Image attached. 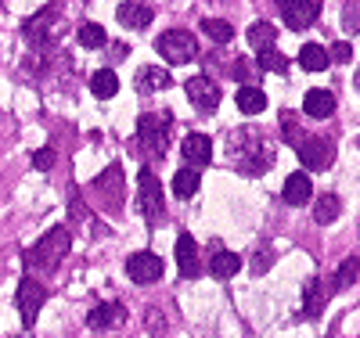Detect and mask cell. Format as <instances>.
Instances as JSON below:
<instances>
[{
    "instance_id": "1",
    "label": "cell",
    "mask_w": 360,
    "mask_h": 338,
    "mask_svg": "<svg viewBox=\"0 0 360 338\" xmlns=\"http://www.w3.org/2000/svg\"><path fill=\"white\" fill-rule=\"evenodd\" d=\"M227 162L245 176H263L274 166V141L263 130L238 126L227 134Z\"/></svg>"
},
{
    "instance_id": "2",
    "label": "cell",
    "mask_w": 360,
    "mask_h": 338,
    "mask_svg": "<svg viewBox=\"0 0 360 338\" xmlns=\"http://www.w3.org/2000/svg\"><path fill=\"white\" fill-rule=\"evenodd\" d=\"M72 252V234L65 227H51L33 249L25 252V266L29 270H40V273H54L58 266L65 263V256Z\"/></svg>"
},
{
    "instance_id": "3",
    "label": "cell",
    "mask_w": 360,
    "mask_h": 338,
    "mask_svg": "<svg viewBox=\"0 0 360 338\" xmlns=\"http://www.w3.org/2000/svg\"><path fill=\"white\" fill-rule=\"evenodd\" d=\"M169 126H173L169 112H144L137 119V148L144 151L148 159H166V151H169Z\"/></svg>"
},
{
    "instance_id": "4",
    "label": "cell",
    "mask_w": 360,
    "mask_h": 338,
    "mask_svg": "<svg viewBox=\"0 0 360 338\" xmlns=\"http://www.w3.org/2000/svg\"><path fill=\"white\" fill-rule=\"evenodd\" d=\"M137 209L144 212V220L152 227L166 220V191H162V183L152 169L137 173Z\"/></svg>"
},
{
    "instance_id": "5",
    "label": "cell",
    "mask_w": 360,
    "mask_h": 338,
    "mask_svg": "<svg viewBox=\"0 0 360 338\" xmlns=\"http://www.w3.org/2000/svg\"><path fill=\"white\" fill-rule=\"evenodd\" d=\"M58 15H62V4H54V8H44V11H37L33 18H29V22L22 25V33H25V40H29V47H33V51H54L58 29H62Z\"/></svg>"
},
{
    "instance_id": "6",
    "label": "cell",
    "mask_w": 360,
    "mask_h": 338,
    "mask_svg": "<svg viewBox=\"0 0 360 338\" xmlns=\"http://www.w3.org/2000/svg\"><path fill=\"white\" fill-rule=\"evenodd\" d=\"M295 151H299V162H303L310 173H324L335 162V141L328 134H307L295 144Z\"/></svg>"
},
{
    "instance_id": "7",
    "label": "cell",
    "mask_w": 360,
    "mask_h": 338,
    "mask_svg": "<svg viewBox=\"0 0 360 338\" xmlns=\"http://www.w3.org/2000/svg\"><path fill=\"white\" fill-rule=\"evenodd\" d=\"M155 51L166 58V65H188L198 54V44H195V33H188V29H166L155 40Z\"/></svg>"
},
{
    "instance_id": "8",
    "label": "cell",
    "mask_w": 360,
    "mask_h": 338,
    "mask_svg": "<svg viewBox=\"0 0 360 338\" xmlns=\"http://www.w3.org/2000/svg\"><path fill=\"white\" fill-rule=\"evenodd\" d=\"M90 191L101 198V205L108 212H119V209H123V195H127V188H123V166L112 162L108 169H101L94 180H90Z\"/></svg>"
},
{
    "instance_id": "9",
    "label": "cell",
    "mask_w": 360,
    "mask_h": 338,
    "mask_svg": "<svg viewBox=\"0 0 360 338\" xmlns=\"http://www.w3.org/2000/svg\"><path fill=\"white\" fill-rule=\"evenodd\" d=\"M47 302V288L37 281V278H22L18 281V292H15V306H18V317H22V327H33L40 310Z\"/></svg>"
},
{
    "instance_id": "10",
    "label": "cell",
    "mask_w": 360,
    "mask_h": 338,
    "mask_svg": "<svg viewBox=\"0 0 360 338\" xmlns=\"http://www.w3.org/2000/svg\"><path fill=\"white\" fill-rule=\"evenodd\" d=\"M184 94L191 98V105L202 112V115H213L220 108V98H224V90L213 76H191L184 83Z\"/></svg>"
},
{
    "instance_id": "11",
    "label": "cell",
    "mask_w": 360,
    "mask_h": 338,
    "mask_svg": "<svg viewBox=\"0 0 360 338\" xmlns=\"http://www.w3.org/2000/svg\"><path fill=\"white\" fill-rule=\"evenodd\" d=\"M130 320V310L123 302H98L94 310H90L86 317V327H94V331H115V327H123Z\"/></svg>"
},
{
    "instance_id": "12",
    "label": "cell",
    "mask_w": 360,
    "mask_h": 338,
    "mask_svg": "<svg viewBox=\"0 0 360 338\" xmlns=\"http://www.w3.org/2000/svg\"><path fill=\"white\" fill-rule=\"evenodd\" d=\"M162 259L155 256V252H134L130 259H127V273H130V281H137V285H155L159 278H162Z\"/></svg>"
},
{
    "instance_id": "13",
    "label": "cell",
    "mask_w": 360,
    "mask_h": 338,
    "mask_svg": "<svg viewBox=\"0 0 360 338\" xmlns=\"http://www.w3.org/2000/svg\"><path fill=\"white\" fill-rule=\"evenodd\" d=\"M281 15H285L288 29H307L321 18V0H288L281 8Z\"/></svg>"
},
{
    "instance_id": "14",
    "label": "cell",
    "mask_w": 360,
    "mask_h": 338,
    "mask_svg": "<svg viewBox=\"0 0 360 338\" xmlns=\"http://www.w3.org/2000/svg\"><path fill=\"white\" fill-rule=\"evenodd\" d=\"M180 151H184V162L191 169H202L213 162V141H209L205 134H188L184 144H180Z\"/></svg>"
},
{
    "instance_id": "15",
    "label": "cell",
    "mask_w": 360,
    "mask_h": 338,
    "mask_svg": "<svg viewBox=\"0 0 360 338\" xmlns=\"http://www.w3.org/2000/svg\"><path fill=\"white\" fill-rule=\"evenodd\" d=\"M328 299H332V285H324V278H310L307 292H303V317L317 320L324 313Z\"/></svg>"
},
{
    "instance_id": "16",
    "label": "cell",
    "mask_w": 360,
    "mask_h": 338,
    "mask_svg": "<svg viewBox=\"0 0 360 338\" xmlns=\"http://www.w3.org/2000/svg\"><path fill=\"white\" fill-rule=\"evenodd\" d=\"M115 18H119V25H127V29H148L152 25V18H155V11L148 8V4H137V0H123L119 4V11H115Z\"/></svg>"
},
{
    "instance_id": "17",
    "label": "cell",
    "mask_w": 360,
    "mask_h": 338,
    "mask_svg": "<svg viewBox=\"0 0 360 338\" xmlns=\"http://www.w3.org/2000/svg\"><path fill=\"white\" fill-rule=\"evenodd\" d=\"M134 86H137V94H159V90L173 86V76L166 69H159V65H144V69H137Z\"/></svg>"
},
{
    "instance_id": "18",
    "label": "cell",
    "mask_w": 360,
    "mask_h": 338,
    "mask_svg": "<svg viewBox=\"0 0 360 338\" xmlns=\"http://www.w3.org/2000/svg\"><path fill=\"white\" fill-rule=\"evenodd\" d=\"M176 266H180L184 278H198L202 263H198V245H195L191 234H180L176 238Z\"/></svg>"
},
{
    "instance_id": "19",
    "label": "cell",
    "mask_w": 360,
    "mask_h": 338,
    "mask_svg": "<svg viewBox=\"0 0 360 338\" xmlns=\"http://www.w3.org/2000/svg\"><path fill=\"white\" fill-rule=\"evenodd\" d=\"M238 270H242V259H238V252L213 245V259H209V273H213L217 281H227V278H234Z\"/></svg>"
},
{
    "instance_id": "20",
    "label": "cell",
    "mask_w": 360,
    "mask_h": 338,
    "mask_svg": "<svg viewBox=\"0 0 360 338\" xmlns=\"http://www.w3.org/2000/svg\"><path fill=\"white\" fill-rule=\"evenodd\" d=\"M303 112H307L310 119H332V112H335V94H332V90H307Z\"/></svg>"
},
{
    "instance_id": "21",
    "label": "cell",
    "mask_w": 360,
    "mask_h": 338,
    "mask_svg": "<svg viewBox=\"0 0 360 338\" xmlns=\"http://www.w3.org/2000/svg\"><path fill=\"white\" fill-rule=\"evenodd\" d=\"M169 188H173V195H176L180 202H188V198H195V195H198V188H202V173H198V169H191V166L176 169Z\"/></svg>"
},
{
    "instance_id": "22",
    "label": "cell",
    "mask_w": 360,
    "mask_h": 338,
    "mask_svg": "<svg viewBox=\"0 0 360 338\" xmlns=\"http://www.w3.org/2000/svg\"><path fill=\"white\" fill-rule=\"evenodd\" d=\"M310 195H314V183H310V176H307V173H292V176L285 180L281 198H285L288 205H307V202H310Z\"/></svg>"
},
{
    "instance_id": "23",
    "label": "cell",
    "mask_w": 360,
    "mask_h": 338,
    "mask_svg": "<svg viewBox=\"0 0 360 338\" xmlns=\"http://www.w3.org/2000/svg\"><path fill=\"white\" fill-rule=\"evenodd\" d=\"M299 65H303L307 72H324L328 65H332L328 47H321V44H303V47H299Z\"/></svg>"
},
{
    "instance_id": "24",
    "label": "cell",
    "mask_w": 360,
    "mask_h": 338,
    "mask_svg": "<svg viewBox=\"0 0 360 338\" xmlns=\"http://www.w3.org/2000/svg\"><path fill=\"white\" fill-rule=\"evenodd\" d=\"M339 212H342V202H339L335 191H324V195L314 198V220L317 223H335Z\"/></svg>"
},
{
    "instance_id": "25",
    "label": "cell",
    "mask_w": 360,
    "mask_h": 338,
    "mask_svg": "<svg viewBox=\"0 0 360 338\" xmlns=\"http://www.w3.org/2000/svg\"><path fill=\"white\" fill-rule=\"evenodd\" d=\"M356 278H360V259L349 256V259L339 263V270L332 273V281H328V285H332V292H342V288H353Z\"/></svg>"
},
{
    "instance_id": "26",
    "label": "cell",
    "mask_w": 360,
    "mask_h": 338,
    "mask_svg": "<svg viewBox=\"0 0 360 338\" xmlns=\"http://www.w3.org/2000/svg\"><path fill=\"white\" fill-rule=\"evenodd\" d=\"M234 101H238V108H242L245 115H259L266 108V94H263L259 86H238Z\"/></svg>"
},
{
    "instance_id": "27",
    "label": "cell",
    "mask_w": 360,
    "mask_h": 338,
    "mask_svg": "<svg viewBox=\"0 0 360 338\" xmlns=\"http://www.w3.org/2000/svg\"><path fill=\"white\" fill-rule=\"evenodd\" d=\"M90 90H94V98L108 101V98L119 94V76H115L112 69H98L94 76H90Z\"/></svg>"
},
{
    "instance_id": "28",
    "label": "cell",
    "mask_w": 360,
    "mask_h": 338,
    "mask_svg": "<svg viewBox=\"0 0 360 338\" xmlns=\"http://www.w3.org/2000/svg\"><path fill=\"white\" fill-rule=\"evenodd\" d=\"M274 37H278V25H274V22H252V25H249V47H252V51L274 47Z\"/></svg>"
},
{
    "instance_id": "29",
    "label": "cell",
    "mask_w": 360,
    "mask_h": 338,
    "mask_svg": "<svg viewBox=\"0 0 360 338\" xmlns=\"http://www.w3.org/2000/svg\"><path fill=\"white\" fill-rule=\"evenodd\" d=\"M76 37H79V47H86V51H98V47L108 44V33H105L98 22H83Z\"/></svg>"
},
{
    "instance_id": "30",
    "label": "cell",
    "mask_w": 360,
    "mask_h": 338,
    "mask_svg": "<svg viewBox=\"0 0 360 338\" xmlns=\"http://www.w3.org/2000/svg\"><path fill=\"white\" fill-rule=\"evenodd\" d=\"M256 65L263 69V72H288V58L281 54V51H274V47H263L259 54H256Z\"/></svg>"
},
{
    "instance_id": "31",
    "label": "cell",
    "mask_w": 360,
    "mask_h": 338,
    "mask_svg": "<svg viewBox=\"0 0 360 338\" xmlns=\"http://www.w3.org/2000/svg\"><path fill=\"white\" fill-rule=\"evenodd\" d=\"M202 33H205L209 40H217V44H231V40H234V25L224 22V18H205V22H202Z\"/></svg>"
},
{
    "instance_id": "32",
    "label": "cell",
    "mask_w": 360,
    "mask_h": 338,
    "mask_svg": "<svg viewBox=\"0 0 360 338\" xmlns=\"http://www.w3.org/2000/svg\"><path fill=\"white\" fill-rule=\"evenodd\" d=\"M144 327H148V334H152V338H166V317H162L159 306H148V313H144Z\"/></svg>"
},
{
    "instance_id": "33",
    "label": "cell",
    "mask_w": 360,
    "mask_h": 338,
    "mask_svg": "<svg viewBox=\"0 0 360 338\" xmlns=\"http://www.w3.org/2000/svg\"><path fill=\"white\" fill-rule=\"evenodd\" d=\"M274 259H278V252L270 249V245H259L256 256H252V273H266L270 266H274Z\"/></svg>"
},
{
    "instance_id": "34",
    "label": "cell",
    "mask_w": 360,
    "mask_h": 338,
    "mask_svg": "<svg viewBox=\"0 0 360 338\" xmlns=\"http://www.w3.org/2000/svg\"><path fill=\"white\" fill-rule=\"evenodd\" d=\"M303 137H307V134H303V130H299V122H295L292 115H281V141L295 148V144H299V141H303Z\"/></svg>"
},
{
    "instance_id": "35",
    "label": "cell",
    "mask_w": 360,
    "mask_h": 338,
    "mask_svg": "<svg viewBox=\"0 0 360 338\" xmlns=\"http://www.w3.org/2000/svg\"><path fill=\"white\" fill-rule=\"evenodd\" d=\"M54 162H58V151L47 144V148H40L37 155H33V166L40 169V173H47V169H54Z\"/></svg>"
},
{
    "instance_id": "36",
    "label": "cell",
    "mask_w": 360,
    "mask_h": 338,
    "mask_svg": "<svg viewBox=\"0 0 360 338\" xmlns=\"http://www.w3.org/2000/svg\"><path fill=\"white\" fill-rule=\"evenodd\" d=\"M328 58L339 61V65H349V61H353V47L349 44H335V47H328Z\"/></svg>"
},
{
    "instance_id": "37",
    "label": "cell",
    "mask_w": 360,
    "mask_h": 338,
    "mask_svg": "<svg viewBox=\"0 0 360 338\" xmlns=\"http://www.w3.org/2000/svg\"><path fill=\"white\" fill-rule=\"evenodd\" d=\"M346 29H349V33H360V0L346 4Z\"/></svg>"
},
{
    "instance_id": "38",
    "label": "cell",
    "mask_w": 360,
    "mask_h": 338,
    "mask_svg": "<svg viewBox=\"0 0 360 338\" xmlns=\"http://www.w3.org/2000/svg\"><path fill=\"white\" fill-rule=\"evenodd\" d=\"M127 51H130L127 44H112V61H123V58H127Z\"/></svg>"
},
{
    "instance_id": "39",
    "label": "cell",
    "mask_w": 360,
    "mask_h": 338,
    "mask_svg": "<svg viewBox=\"0 0 360 338\" xmlns=\"http://www.w3.org/2000/svg\"><path fill=\"white\" fill-rule=\"evenodd\" d=\"M274 4H278V8H285V4H288V0H274Z\"/></svg>"
},
{
    "instance_id": "40",
    "label": "cell",
    "mask_w": 360,
    "mask_h": 338,
    "mask_svg": "<svg viewBox=\"0 0 360 338\" xmlns=\"http://www.w3.org/2000/svg\"><path fill=\"white\" fill-rule=\"evenodd\" d=\"M356 90H360V72H356Z\"/></svg>"
}]
</instances>
